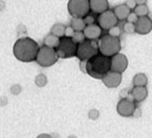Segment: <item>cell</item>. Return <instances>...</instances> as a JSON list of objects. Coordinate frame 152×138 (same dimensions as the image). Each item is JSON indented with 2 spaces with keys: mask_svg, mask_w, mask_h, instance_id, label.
<instances>
[{
  "mask_svg": "<svg viewBox=\"0 0 152 138\" xmlns=\"http://www.w3.org/2000/svg\"><path fill=\"white\" fill-rule=\"evenodd\" d=\"M120 98L121 99H128V91L126 89H122L120 91Z\"/></svg>",
  "mask_w": 152,
  "mask_h": 138,
  "instance_id": "34",
  "label": "cell"
},
{
  "mask_svg": "<svg viewBox=\"0 0 152 138\" xmlns=\"http://www.w3.org/2000/svg\"><path fill=\"white\" fill-rule=\"evenodd\" d=\"M98 53H99V47H98V43H97L96 40L85 39L83 43L78 45L76 56L80 61L87 62V61L91 60L93 56L97 55Z\"/></svg>",
  "mask_w": 152,
  "mask_h": 138,
  "instance_id": "4",
  "label": "cell"
},
{
  "mask_svg": "<svg viewBox=\"0 0 152 138\" xmlns=\"http://www.w3.org/2000/svg\"><path fill=\"white\" fill-rule=\"evenodd\" d=\"M142 115V110H140V107H136L135 108V110H134V113H133V117H140V116Z\"/></svg>",
  "mask_w": 152,
  "mask_h": 138,
  "instance_id": "33",
  "label": "cell"
},
{
  "mask_svg": "<svg viewBox=\"0 0 152 138\" xmlns=\"http://www.w3.org/2000/svg\"><path fill=\"white\" fill-rule=\"evenodd\" d=\"M60 39H61L60 37H58V36L53 35V34L50 33V34H48V35L45 37V39H44V46L56 49L58 44H60Z\"/></svg>",
  "mask_w": 152,
  "mask_h": 138,
  "instance_id": "18",
  "label": "cell"
},
{
  "mask_svg": "<svg viewBox=\"0 0 152 138\" xmlns=\"http://www.w3.org/2000/svg\"><path fill=\"white\" fill-rule=\"evenodd\" d=\"M39 46L35 40L30 37L18 38L13 46V54L18 61L23 63H30L36 60Z\"/></svg>",
  "mask_w": 152,
  "mask_h": 138,
  "instance_id": "1",
  "label": "cell"
},
{
  "mask_svg": "<svg viewBox=\"0 0 152 138\" xmlns=\"http://www.w3.org/2000/svg\"><path fill=\"white\" fill-rule=\"evenodd\" d=\"M74 33H75V31L71 29V27H67V28H66L65 36H67V37H72Z\"/></svg>",
  "mask_w": 152,
  "mask_h": 138,
  "instance_id": "31",
  "label": "cell"
},
{
  "mask_svg": "<svg viewBox=\"0 0 152 138\" xmlns=\"http://www.w3.org/2000/svg\"><path fill=\"white\" fill-rule=\"evenodd\" d=\"M136 105L134 101L130 99H121L119 102L117 103L116 110L121 117H132L134 113Z\"/></svg>",
  "mask_w": 152,
  "mask_h": 138,
  "instance_id": "10",
  "label": "cell"
},
{
  "mask_svg": "<svg viewBox=\"0 0 152 138\" xmlns=\"http://www.w3.org/2000/svg\"><path fill=\"white\" fill-rule=\"evenodd\" d=\"M68 12L72 18H84L89 14V0H69Z\"/></svg>",
  "mask_w": 152,
  "mask_h": 138,
  "instance_id": "7",
  "label": "cell"
},
{
  "mask_svg": "<svg viewBox=\"0 0 152 138\" xmlns=\"http://www.w3.org/2000/svg\"><path fill=\"white\" fill-rule=\"evenodd\" d=\"M84 35H85V38L89 40H96L98 38H100L102 33V29L99 27L98 25L94 23V25L91 26H86V28L84 29L83 31Z\"/></svg>",
  "mask_w": 152,
  "mask_h": 138,
  "instance_id": "13",
  "label": "cell"
},
{
  "mask_svg": "<svg viewBox=\"0 0 152 138\" xmlns=\"http://www.w3.org/2000/svg\"><path fill=\"white\" fill-rule=\"evenodd\" d=\"M148 84V78L145 73H136L133 78V85L134 86H146Z\"/></svg>",
  "mask_w": 152,
  "mask_h": 138,
  "instance_id": "20",
  "label": "cell"
},
{
  "mask_svg": "<svg viewBox=\"0 0 152 138\" xmlns=\"http://www.w3.org/2000/svg\"><path fill=\"white\" fill-rule=\"evenodd\" d=\"M36 138H52V136L49 135V134H46V133H43L41 135H38Z\"/></svg>",
  "mask_w": 152,
  "mask_h": 138,
  "instance_id": "35",
  "label": "cell"
},
{
  "mask_svg": "<svg viewBox=\"0 0 152 138\" xmlns=\"http://www.w3.org/2000/svg\"><path fill=\"white\" fill-rule=\"evenodd\" d=\"M4 8H5V3H4V1H2V0H0V11L3 10Z\"/></svg>",
  "mask_w": 152,
  "mask_h": 138,
  "instance_id": "37",
  "label": "cell"
},
{
  "mask_svg": "<svg viewBox=\"0 0 152 138\" xmlns=\"http://www.w3.org/2000/svg\"><path fill=\"white\" fill-rule=\"evenodd\" d=\"M47 82H48V80H47V77H46L45 74H43V73H39V74L36 75L35 85L37 86V87H44V86H46Z\"/></svg>",
  "mask_w": 152,
  "mask_h": 138,
  "instance_id": "22",
  "label": "cell"
},
{
  "mask_svg": "<svg viewBox=\"0 0 152 138\" xmlns=\"http://www.w3.org/2000/svg\"><path fill=\"white\" fill-rule=\"evenodd\" d=\"M111 71V58L98 53L86 62V73L91 78L101 79Z\"/></svg>",
  "mask_w": 152,
  "mask_h": 138,
  "instance_id": "2",
  "label": "cell"
},
{
  "mask_svg": "<svg viewBox=\"0 0 152 138\" xmlns=\"http://www.w3.org/2000/svg\"><path fill=\"white\" fill-rule=\"evenodd\" d=\"M135 2H136L137 5H142V4H146L147 0H135Z\"/></svg>",
  "mask_w": 152,
  "mask_h": 138,
  "instance_id": "36",
  "label": "cell"
},
{
  "mask_svg": "<svg viewBox=\"0 0 152 138\" xmlns=\"http://www.w3.org/2000/svg\"><path fill=\"white\" fill-rule=\"evenodd\" d=\"M72 39H74V42L76 44H81V43H83L84 40L86 39L85 38V35H84V33L83 32H75L74 33V35H72Z\"/></svg>",
  "mask_w": 152,
  "mask_h": 138,
  "instance_id": "23",
  "label": "cell"
},
{
  "mask_svg": "<svg viewBox=\"0 0 152 138\" xmlns=\"http://www.w3.org/2000/svg\"><path fill=\"white\" fill-rule=\"evenodd\" d=\"M89 8L95 14H101L109 9V1L107 0H89Z\"/></svg>",
  "mask_w": 152,
  "mask_h": 138,
  "instance_id": "14",
  "label": "cell"
},
{
  "mask_svg": "<svg viewBox=\"0 0 152 138\" xmlns=\"http://www.w3.org/2000/svg\"><path fill=\"white\" fill-rule=\"evenodd\" d=\"M122 80V75L119 72H115V71H109L107 74L102 78V82L107 87L109 88H116L120 85Z\"/></svg>",
  "mask_w": 152,
  "mask_h": 138,
  "instance_id": "12",
  "label": "cell"
},
{
  "mask_svg": "<svg viewBox=\"0 0 152 138\" xmlns=\"http://www.w3.org/2000/svg\"><path fill=\"white\" fill-rule=\"evenodd\" d=\"M131 98L134 102H142L148 97V89L146 86H134L131 91Z\"/></svg>",
  "mask_w": 152,
  "mask_h": 138,
  "instance_id": "15",
  "label": "cell"
},
{
  "mask_svg": "<svg viewBox=\"0 0 152 138\" xmlns=\"http://www.w3.org/2000/svg\"><path fill=\"white\" fill-rule=\"evenodd\" d=\"M120 34H121V29L118 26H115L109 30V35L113 36V37H119Z\"/></svg>",
  "mask_w": 152,
  "mask_h": 138,
  "instance_id": "25",
  "label": "cell"
},
{
  "mask_svg": "<svg viewBox=\"0 0 152 138\" xmlns=\"http://www.w3.org/2000/svg\"><path fill=\"white\" fill-rule=\"evenodd\" d=\"M21 91V86L19 84H15V85H12L11 87V93L12 95H19Z\"/></svg>",
  "mask_w": 152,
  "mask_h": 138,
  "instance_id": "27",
  "label": "cell"
},
{
  "mask_svg": "<svg viewBox=\"0 0 152 138\" xmlns=\"http://www.w3.org/2000/svg\"><path fill=\"white\" fill-rule=\"evenodd\" d=\"M80 68L83 72H86V62L85 61H80Z\"/></svg>",
  "mask_w": 152,
  "mask_h": 138,
  "instance_id": "32",
  "label": "cell"
},
{
  "mask_svg": "<svg viewBox=\"0 0 152 138\" xmlns=\"http://www.w3.org/2000/svg\"><path fill=\"white\" fill-rule=\"evenodd\" d=\"M113 12H114L115 16H116L118 20H126L128 18V16L130 15L131 10L126 5V3H121V4L116 5L113 9Z\"/></svg>",
  "mask_w": 152,
  "mask_h": 138,
  "instance_id": "16",
  "label": "cell"
},
{
  "mask_svg": "<svg viewBox=\"0 0 152 138\" xmlns=\"http://www.w3.org/2000/svg\"><path fill=\"white\" fill-rule=\"evenodd\" d=\"M77 48H78V44L75 43L72 38L64 36L60 39V44L56 51L58 53V58H69L76 56Z\"/></svg>",
  "mask_w": 152,
  "mask_h": 138,
  "instance_id": "6",
  "label": "cell"
},
{
  "mask_svg": "<svg viewBox=\"0 0 152 138\" xmlns=\"http://www.w3.org/2000/svg\"><path fill=\"white\" fill-rule=\"evenodd\" d=\"M129 65V61L128 58L122 53H117L114 56L111 58V70L115 72L122 73L126 71Z\"/></svg>",
  "mask_w": 152,
  "mask_h": 138,
  "instance_id": "9",
  "label": "cell"
},
{
  "mask_svg": "<svg viewBox=\"0 0 152 138\" xmlns=\"http://www.w3.org/2000/svg\"><path fill=\"white\" fill-rule=\"evenodd\" d=\"M124 31L128 34H133V33H135V25L127 21L124 25Z\"/></svg>",
  "mask_w": 152,
  "mask_h": 138,
  "instance_id": "24",
  "label": "cell"
},
{
  "mask_svg": "<svg viewBox=\"0 0 152 138\" xmlns=\"http://www.w3.org/2000/svg\"><path fill=\"white\" fill-rule=\"evenodd\" d=\"M99 112L97 110H89V113H88V118L91 119V120H96L97 118L99 117Z\"/></svg>",
  "mask_w": 152,
  "mask_h": 138,
  "instance_id": "29",
  "label": "cell"
},
{
  "mask_svg": "<svg viewBox=\"0 0 152 138\" xmlns=\"http://www.w3.org/2000/svg\"><path fill=\"white\" fill-rule=\"evenodd\" d=\"M98 47L99 53L112 58L115 54L119 53L120 49H121V43L118 37H113V36L107 34V35L100 37L98 42Z\"/></svg>",
  "mask_w": 152,
  "mask_h": 138,
  "instance_id": "3",
  "label": "cell"
},
{
  "mask_svg": "<svg viewBox=\"0 0 152 138\" xmlns=\"http://www.w3.org/2000/svg\"><path fill=\"white\" fill-rule=\"evenodd\" d=\"M137 20H138V16H137L134 12H131V13H130V15L128 16V18H127V21H128V23H134V25L137 23Z\"/></svg>",
  "mask_w": 152,
  "mask_h": 138,
  "instance_id": "26",
  "label": "cell"
},
{
  "mask_svg": "<svg viewBox=\"0 0 152 138\" xmlns=\"http://www.w3.org/2000/svg\"><path fill=\"white\" fill-rule=\"evenodd\" d=\"M83 19H84V23H85V25H86V26H91V25H94V23H95L94 16L89 15V14L87 16H85Z\"/></svg>",
  "mask_w": 152,
  "mask_h": 138,
  "instance_id": "28",
  "label": "cell"
},
{
  "mask_svg": "<svg viewBox=\"0 0 152 138\" xmlns=\"http://www.w3.org/2000/svg\"><path fill=\"white\" fill-rule=\"evenodd\" d=\"M152 31V19L148 16L138 17L137 23H135V33L140 35H146Z\"/></svg>",
  "mask_w": 152,
  "mask_h": 138,
  "instance_id": "11",
  "label": "cell"
},
{
  "mask_svg": "<svg viewBox=\"0 0 152 138\" xmlns=\"http://www.w3.org/2000/svg\"><path fill=\"white\" fill-rule=\"evenodd\" d=\"M58 56L56 49L49 48L47 46H42L39 47L37 56H36V63L41 67H50L54 65L58 62Z\"/></svg>",
  "mask_w": 152,
  "mask_h": 138,
  "instance_id": "5",
  "label": "cell"
},
{
  "mask_svg": "<svg viewBox=\"0 0 152 138\" xmlns=\"http://www.w3.org/2000/svg\"><path fill=\"white\" fill-rule=\"evenodd\" d=\"M66 26L64 23H58L56 25L52 26L51 28V34H53V35L58 36V37H64L65 36V32H66Z\"/></svg>",
  "mask_w": 152,
  "mask_h": 138,
  "instance_id": "19",
  "label": "cell"
},
{
  "mask_svg": "<svg viewBox=\"0 0 152 138\" xmlns=\"http://www.w3.org/2000/svg\"><path fill=\"white\" fill-rule=\"evenodd\" d=\"M97 21H98V26L101 28L102 30L109 31L110 29L117 26L118 19L115 16L113 10H107L105 12L101 13V14H99L98 18H97Z\"/></svg>",
  "mask_w": 152,
  "mask_h": 138,
  "instance_id": "8",
  "label": "cell"
},
{
  "mask_svg": "<svg viewBox=\"0 0 152 138\" xmlns=\"http://www.w3.org/2000/svg\"><path fill=\"white\" fill-rule=\"evenodd\" d=\"M126 5H127L130 10H134L137 4H136V2H135V0H127V1H126Z\"/></svg>",
  "mask_w": 152,
  "mask_h": 138,
  "instance_id": "30",
  "label": "cell"
},
{
  "mask_svg": "<svg viewBox=\"0 0 152 138\" xmlns=\"http://www.w3.org/2000/svg\"><path fill=\"white\" fill-rule=\"evenodd\" d=\"M134 13L138 17H145V16H148V14H149V9H148L147 4L136 5V8L134 9Z\"/></svg>",
  "mask_w": 152,
  "mask_h": 138,
  "instance_id": "21",
  "label": "cell"
},
{
  "mask_svg": "<svg viewBox=\"0 0 152 138\" xmlns=\"http://www.w3.org/2000/svg\"><path fill=\"white\" fill-rule=\"evenodd\" d=\"M70 27L75 32H83L86 28L83 18H72L70 21Z\"/></svg>",
  "mask_w": 152,
  "mask_h": 138,
  "instance_id": "17",
  "label": "cell"
}]
</instances>
